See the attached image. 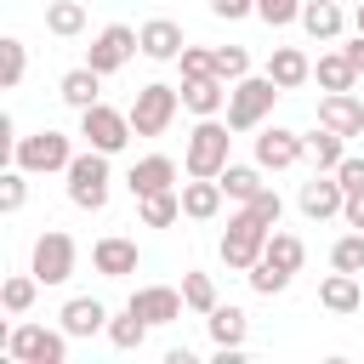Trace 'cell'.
Wrapping results in <instances>:
<instances>
[{
	"instance_id": "34",
	"label": "cell",
	"mask_w": 364,
	"mask_h": 364,
	"mask_svg": "<svg viewBox=\"0 0 364 364\" xmlns=\"http://www.w3.org/2000/svg\"><path fill=\"white\" fill-rule=\"evenodd\" d=\"M34 296H40V279H34V273H11V279L0 284V307H6V313H28Z\"/></svg>"
},
{
	"instance_id": "17",
	"label": "cell",
	"mask_w": 364,
	"mask_h": 364,
	"mask_svg": "<svg viewBox=\"0 0 364 364\" xmlns=\"http://www.w3.org/2000/svg\"><path fill=\"white\" fill-rule=\"evenodd\" d=\"M205 330H210L216 353H239V347H245V336H250V318H245V307H233V301H216V307L205 313Z\"/></svg>"
},
{
	"instance_id": "40",
	"label": "cell",
	"mask_w": 364,
	"mask_h": 364,
	"mask_svg": "<svg viewBox=\"0 0 364 364\" xmlns=\"http://www.w3.org/2000/svg\"><path fill=\"white\" fill-rule=\"evenodd\" d=\"M256 17L267 28H284V23H301V0H256Z\"/></svg>"
},
{
	"instance_id": "8",
	"label": "cell",
	"mask_w": 364,
	"mask_h": 364,
	"mask_svg": "<svg viewBox=\"0 0 364 364\" xmlns=\"http://www.w3.org/2000/svg\"><path fill=\"white\" fill-rule=\"evenodd\" d=\"M74 262H80V245H74V233H63V228H46V233L34 239L28 273H34L40 284H68V279H74Z\"/></svg>"
},
{
	"instance_id": "36",
	"label": "cell",
	"mask_w": 364,
	"mask_h": 364,
	"mask_svg": "<svg viewBox=\"0 0 364 364\" xmlns=\"http://www.w3.org/2000/svg\"><path fill=\"white\" fill-rule=\"evenodd\" d=\"M245 279H250V290H256V296H284L296 273H284L279 262H267V256H262V262H256V267H250Z\"/></svg>"
},
{
	"instance_id": "14",
	"label": "cell",
	"mask_w": 364,
	"mask_h": 364,
	"mask_svg": "<svg viewBox=\"0 0 364 364\" xmlns=\"http://www.w3.org/2000/svg\"><path fill=\"white\" fill-rule=\"evenodd\" d=\"M136 239H125V233H108V239H97L91 245V267L102 273V279H131L136 273Z\"/></svg>"
},
{
	"instance_id": "25",
	"label": "cell",
	"mask_w": 364,
	"mask_h": 364,
	"mask_svg": "<svg viewBox=\"0 0 364 364\" xmlns=\"http://www.w3.org/2000/svg\"><path fill=\"white\" fill-rule=\"evenodd\" d=\"M301 28H307V40H336L341 28H347V17H341V6L336 0H301Z\"/></svg>"
},
{
	"instance_id": "12",
	"label": "cell",
	"mask_w": 364,
	"mask_h": 364,
	"mask_svg": "<svg viewBox=\"0 0 364 364\" xmlns=\"http://www.w3.org/2000/svg\"><path fill=\"white\" fill-rule=\"evenodd\" d=\"M296 205H301V216H307V222H330V216H341L347 188H341V176H336V171H313V176L301 182Z\"/></svg>"
},
{
	"instance_id": "2",
	"label": "cell",
	"mask_w": 364,
	"mask_h": 364,
	"mask_svg": "<svg viewBox=\"0 0 364 364\" xmlns=\"http://www.w3.org/2000/svg\"><path fill=\"white\" fill-rule=\"evenodd\" d=\"M108 159H114V154H102V148H85V154L68 159L63 176H68V199H74L80 210H102V205H108V193H114Z\"/></svg>"
},
{
	"instance_id": "32",
	"label": "cell",
	"mask_w": 364,
	"mask_h": 364,
	"mask_svg": "<svg viewBox=\"0 0 364 364\" xmlns=\"http://www.w3.org/2000/svg\"><path fill=\"white\" fill-rule=\"evenodd\" d=\"M23 74H28V46H23L17 34H6V40H0V85H6V91H17V85H23Z\"/></svg>"
},
{
	"instance_id": "3",
	"label": "cell",
	"mask_w": 364,
	"mask_h": 364,
	"mask_svg": "<svg viewBox=\"0 0 364 364\" xmlns=\"http://www.w3.org/2000/svg\"><path fill=\"white\" fill-rule=\"evenodd\" d=\"M279 97H284V91L273 85V74H245V80H233V91H228V125H233V131H256V125L273 114Z\"/></svg>"
},
{
	"instance_id": "43",
	"label": "cell",
	"mask_w": 364,
	"mask_h": 364,
	"mask_svg": "<svg viewBox=\"0 0 364 364\" xmlns=\"http://www.w3.org/2000/svg\"><path fill=\"white\" fill-rule=\"evenodd\" d=\"M336 176H341L347 193H358V188H364V154H347V159L336 165Z\"/></svg>"
},
{
	"instance_id": "33",
	"label": "cell",
	"mask_w": 364,
	"mask_h": 364,
	"mask_svg": "<svg viewBox=\"0 0 364 364\" xmlns=\"http://www.w3.org/2000/svg\"><path fill=\"white\" fill-rule=\"evenodd\" d=\"M262 256H267V262H279L284 273H301V262H307V245H301L296 233H279V228H273V233H267V250H262Z\"/></svg>"
},
{
	"instance_id": "39",
	"label": "cell",
	"mask_w": 364,
	"mask_h": 364,
	"mask_svg": "<svg viewBox=\"0 0 364 364\" xmlns=\"http://www.w3.org/2000/svg\"><path fill=\"white\" fill-rule=\"evenodd\" d=\"M245 74H250V51H245V46H216V80L233 85V80H245Z\"/></svg>"
},
{
	"instance_id": "15",
	"label": "cell",
	"mask_w": 364,
	"mask_h": 364,
	"mask_svg": "<svg viewBox=\"0 0 364 364\" xmlns=\"http://www.w3.org/2000/svg\"><path fill=\"white\" fill-rule=\"evenodd\" d=\"M228 80H216V74H199V80H182V108L188 114H199V119H216V114H228Z\"/></svg>"
},
{
	"instance_id": "38",
	"label": "cell",
	"mask_w": 364,
	"mask_h": 364,
	"mask_svg": "<svg viewBox=\"0 0 364 364\" xmlns=\"http://www.w3.org/2000/svg\"><path fill=\"white\" fill-rule=\"evenodd\" d=\"M23 205H28V171H23V165H11V171L0 176V210H6V216H17Z\"/></svg>"
},
{
	"instance_id": "5",
	"label": "cell",
	"mask_w": 364,
	"mask_h": 364,
	"mask_svg": "<svg viewBox=\"0 0 364 364\" xmlns=\"http://www.w3.org/2000/svg\"><path fill=\"white\" fill-rule=\"evenodd\" d=\"M68 159H74V142H68V131H51V125H40L34 136H17V148H11V165H23L28 176L68 171Z\"/></svg>"
},
{
	"instance_id": "27",
	"label": "cell",
	"mask_w": 364,
	"mask_h": 364,
	"mask_svg": "<svg viewBox=\"0 0 364 364\" xmlns=\"http://www.w3.org/2000/svg\"><path fill=\"white\" fill-rule=\"evenodd\" d=\"M341 159H347V136H341V131H330V125L307 131V165H313V171H336Z\"/></svg>"
},
{
	"instance_id": "16",
	"label": "cell",
	"mask_w": 364,
	"mask_h": 364,
	"mask_svg": "<svg viewBox=\"0 0 364 364\" xmlns=\"http://www.w3.org/2000/svg\"><path fill=\"white\" fill-rule=\"evenodd\" d=\"M57 324H63L74 341H85V336H102V330H108V307H102L97 296H68L63 313H57Z\"/></svg>"
},
{
	"instance_id": "23",
	"label": "cell",
	"mask_w": 364,
	"mask_h": 364,
	"mask_svg": "<svg viewBox=\"0 0 364 364\" xmlns=\"http://www.w3.org/2000/svg\"><path fill=\"white\" fill-rule=\"evenodd\" d=\"M318 307L324 313H336V318H347V313H358L364 307V290H358V273H330L324 284H318Z\"/></svg>"
},
{
	"instance_id": "22",
	"label": "cell",
	"mask_w": 364,
	"mask_h": 364,
	"mask_svg": "<svg viewBox=\"0 0 364 364\" xmlns=\"http://www.w3.org/2000/svg\"><path fill=\"white\" fill-rule=\"evenodd\" d=\"M222 176H193V182H182V216L188 222H210L216 210H222Z\"/></svg>"
},
{
	"instance_id": "6",
	"label": "cell",
	"mask_w": 364,
	"mask_h": 364,
	"mask_svg": "<svg viewBox=\"0 0 364 364\" xmlns=\"http://www.w3.org/2000/svg\"><path fill=\"white\" fill-rule=\"evenodd\" d=\"M267 233L273 228H262L245 205L228 216V228H222V262H228V273H250L256 262H262V250H267Z\"/></svg>"
},
{
	"instance_id": "31",
	"label": "cell",
	"mask_w": 364,
	"mask_h": 364,
	"mask_svg": "<svg viewBox=\"0 0 364 364\" xmlns=\"http://www.w3.org/2000/svg\"><path fill=\"white\" fill-rule=\"evenodd\" d=\"M262 188H267V182H262V165H233V159H228V171H222V193H228V199L245 205V199H256Z\"/></svg>"
},
{
	"instance_id": "45",
	"label": "cell",
	"mask_w": 364,
	"mask_h": 364,
	"mask_svg": "<svg viewBox=\"0 0 364 364\" xmlns=\"http://www.w3.org/2000/svg\"><path fill=\"white\" fill-rule=\"evenodd\" d=\"M341 222L364 233V188H358V193H347V205H341Z\"/></svg>"
},
{
	"instance_id": "26",
	"label": "cell",
	"mask_w": 364,
	"mask_h": 364,
	"mask_svg": "<svg viewBox=\"0 0 364 364\" xmlns=\"http://www.w3.org/2000/svg\"><path fill=\"white\" fill-rule=\"evenodd\" d=\"M313 80H318V91H353V85H358V63L347 57V46H341V51H324V57L313 63Z\"/></svg>"
},
{
	"instance_id": "44",
	"label": "cell",
	"mask_w": 364,
	"mask_h": 364,
	"mask_svg": "<svg viewBox=\"0 0 364 364\" xmlns=\"http://www.w3.org/2000/svg\"><path fill=\"white\" fill-rule=\"evenodd\" d=\"M210 11L222 23H239V17H256V0H210Z\"/></svg>"
},
{
	"instance_id": "42",
	"label": "cell",
	"mask_w": 364,
	"mask_h": 364,
	"mask_svg": "<svg viewBox=\"0 0 364 364\" xmlns=\"http://www.w3.org/2000/svg\"><path fill=\"white\" fill-rule=\"evenodd\" d=\"M245 210H250V216H256L262 228H279V216H284V199H279L273 188H262L256 199H245Z\"/></svg>"
},
{
	"instance_id": "35",
	"label": "cell",
	"mask_w": 364,
	"mask_h": 364,
	"mask_svg": "<svg viewBox=\"0 0 364 364\" xmlns=\"http://www.w3.org/2000/svg\"><path fill=\"white\" fill-rule=\"evenodd\" d=\"M182 301H188L193 313H210V307L222 301V296H216V279L199 273V267H188V273H182Z\"/></svg>"
},
{
	"instance_id": "7",
	"label": "cell",
	"mask_w": 364,
	"mask_h": 364,
	"mask_svg": "<svg viewBox=\"0 0 364 364\" xmlns=\"http://www.w3.org/2000/svg\"><path fill=\"white\" fill-rule=\"evenodd\" d=\"M176 108H182V91L176 85H165V80H154V85H142L136 97H131V131L136 136H165L171 131V119H176Z\"/></svg>"
},
{
	"instance_id": "9",
	"label": "cell",
	"mask_w": 364,
	"mask_h": 364,
	"mask_svg": "<svg viewBox=\"0 0 364 364\" xmlns=\"http://www.w3.org/2000/svg\"><path fill=\"white\" fill-rule=\"evenodd\" d=\"M136 51H142V34H136L131 23H108V28H97V34H91L85 63H91L97 74H119V68H125Z\"/></svg>"
},
{
	"instance_id": "19",
	"label": "cell",
	"mask_w": 364,
	"mask_h": 364,
	"mask_svg": "<svg viewBox=\"0 0 364 364\" xmlns=\"http://www.w3.org/2000/svg\"><path fill=\"white\" fill-rule=\"evenodd\" d=\"M136 34H142V57H148V63H176L182 46H188V40H182V23H171V17H148Z\"/></svg>"
},
{
	"instance_id": "41",
	"label": "cell",
	"mask_w": 364,
	"mask_h": 364,
	"mask_svg": "<svg viewBox=\"0 0 364 364\" xmlns=\"http://www.w3.org/2000/svg\"><path fill=\"white\" fill-rule=\"evenodd\" d=\"M176 68H182V80H199V74H216V51H205V46H182V57H176Z\"/></svg>"
},
{
	"instance_id": "47",
	"label": "cell",
	"mask_w": 364,
	"mask_h": 364,
	"mask_svg": "<svg viewBox=\"0 0 364 364\" xmlns=\"http://www.w3.org/2000/svg\"><path fill=\"white\" fill-rule=\"evenodd\" d=\"M353 28H358V34H364V0H358V11H353Z\"/></svg>"
},
{
	"instance_id": "28",
	"label": "cell",
	"mask_w": 364,
	"mask_h": 364,
	"mask_svg": "<svg viewBox=\"0 0 364 364\" xmlns=\"http://www.w3.org/2000/svg\"><path fill=\"white\" fill-rule=\"evenodd\" d=\"M136 216H142V228H171V222H182V188L142 193V199H136Z\"/></svg>"
},
{
	"instance_id": "29",
	"label": "cell",
	"mask_w": 364,
	"mask_h": 364,
	"mask_svg": "<svg viewBox=\"0 0 364 364\" xmlns=\"http://www.w3.org/2000/svg\"><path fill=\"white\" fill-rule=\"evenodd\" d=\"M148 330H154V324H148L142 313H131V307H125V313H108V330H102V336H108L119 353H136V347L148 341Z\"/></svg>"
},
{
	"instance_id": "37",
	"label": "cell",
	"mask_w": 364,
	"mask_h": 364,
	"mask_svg": "<svg viewBox=\"0 0 364 364\" xmlns=\"http://www.w3.org/2000/svg\"><path fill=\"white\" fill-rule=\"evenodd\" d=\"M330 267H341V273H364V233H358V228L341 233V239L330 245Z\"/></svg>"
},
{
	"instance_id": "21",
	"label": "cell",
	"mask_w": 364,
	"mask_h": 364,
	"mask_svg": "<svg viewBox=\"0 0 364 364\" xmlns=\"http://www.w3.org/2000/svg\"><path fill=\"white\" fill-rule=\"evenodd\" d=\"M267 74H273V85H279V91H301V85L313 80V63H307V51H301V46H273Z\"/></svg>"
},
{
	"instance_id": "1",
	"label": "cell",
	"mask_w": 364,
	"mask_h": 364,
	"mask_svg": "<svg viewBox=\"0 0 364 364\" xmlns=\"http://www.w3.org/2000/svg\"><path fill=\"white\" fill-rule=\"evenodd\" d=\"M233 159V125L228 119H199L188 131V148H182V171L188 176H222Z\"/></svg>"
},
{
	"instance_id": "10",
	"label": "cell",
	"mask_w": 364,
	"mask_h": 364,
	"mask_svg": "<svg viewBox=\"0 0 364 364\" xmlns=\"http://www.w3.org/2000/svg\"><path fill=\"white\" fill-rule=\"evenodd\" d=\"M80 136H85V148L119 154L136 131H131V114H119V108H108V102H91V108L80 114Z\"/></svg>"
},
{
	"instance_id": "11",
	"label": "cell",
	"mask_w": 364,
	"mask_h": 364,
	"mask_svg": "<svg viewBox=\"0 0 364 364\" xmlns=\"http://www.w3.org/2000/svg\"><path fill=\"white\" fill-rule=\"evenodd\" d=\"M307 159V136L301 131H290V125H262V136H256V165L262 171H290V165H301Z\"/></svg>"
},
{
	"instance_id": "18",
	"label": "cell",
	"mask_w": 364,
	"mask_h": 364,
	"mask_svg": "<svg viewBox=\"0 0 364 364\" xmlns=\"http://www.w3.org/2000/svg\"><path fill=\"white\" fill-rule=\"evenodd\" d=\"M318 125H330L341 136H364V102L353 91H324L318 97Z\"/></svg>"
},
{
	"instance_id": "20",
	"label": "cell",
	"mask_w": 364,
	"mask_h": 364,
	"mask_svg": "<svg viewBox=\"0 0 364 364\" xmlns=\"http://www.w3.org/2000/svg\"><path fill=\"white\" fill-rule=\"evenodd\" d=\"M125 188H131L136 199H142V193H165V188H176V159H171V154H142V159L131 165Z\"/></svg>"
},
{
	"instance_id": "4",
	"label": "cell",
	"mask_w": 364,
	"mask_h": 364,
	"mask_svg": "<svg viewBox=\"0 0 364 364\" xmlns=\"http://www.w3.org/2000/svg\"><path fill=\"white\" fill-rule=\"evenodd\" d=\"M68 330H46V324H11L6 330V358L11 364H63L68 358Z\"/></svg>"
},
{
	"instance_id": "13",
	"label": "cell",
	"mask_w": 364,
	"mask_h": 364,
	"mask_svg": "<svg viewBox=\"0 0 364 364\" xmlns=\"http://www.w3.org/2000/svg\"><path fill=\"white\" fill-rule=\"evenodd\" d=\"M125 307H131V313H142V318L159 330V324H176L188 301H182V290H171V284H142V290H131V301H125Z\"/></svg>"
},
{
	"instance_id": "46",
	"label": "cell",
	"mask_w": 364,
	"mask_h": 364,
	"mask_svg": "<svg viewBox=\"0 0 364 364\" xmlns=\"http://www.w3.org/2000/svg\"><path fill=\"white\" fill-rule=\"evenodd\" d=\"M347 57L358 63V74H364V34H353V46H347Z\"/></svg>"
},
{
	"instance_id": "30",
	"label": "cell",
	"mask_w": 364,
	"mask_h": 364,
	"mask_svg": "<svg viewBox=\"0 0 364 364\" xmlns=\"http://www.w3.org/2000/svg\"><path fill=\"white\" fill-rule=\"evenodd\" d=\"M46 28H51L57 40L85 34V6H80V0H46Z\"/></svg>"
},
{
	"instance_id": "24",
	"label": "cell",
	"mask_w": 364,
	"mask_h": 364,
	"mask_svg": "<svg viewBox=\"0 0 364 364\" xmlns=\"http://www.w3.org/2000/svg\"><path fill=\"white\" fill-rule=\"evenodd\" d=\"M97 91H102V74H97L91 63H80V68H68V74L57 80V97H63V102H68L74 114H85L91 102H102Z\"/></svg>"
}]
</instances>
